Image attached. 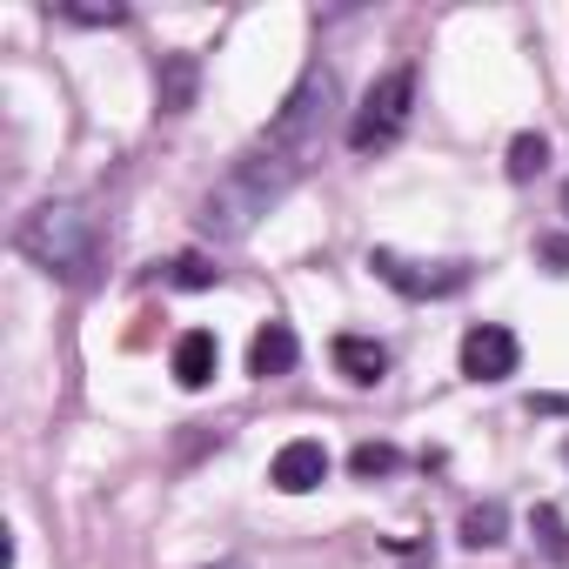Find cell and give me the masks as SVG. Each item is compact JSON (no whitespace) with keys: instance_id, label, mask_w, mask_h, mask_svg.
<instances>
[{"instance_id":"19","label":"cell","mask_w":569,"mask_h":569,"mask_svg":"<svg viewBox=\"0 0 569 569\" xmlns=\"http://www.w3.org/2000/svg\"><path fill=\"white\" fill-rule=\"evenodd\" d=\"M562 462H569V442H562Z\"/></svg>"},{"instance_id":"6","label":"cell","mask_w":569,"mask_h":569,"mask_svg":"<svg viewBox=\"0 0 569 569\" xmlns=\"http://www.w3.org/2000/svg\"><path fill=\"white\" fill-rule=\"evenodd\" d=\"M268 482H274L281 496H309V489H322V482H329V449H322L316 436L281 442L274 462H268Z\"/></svg>"},{"instance_id":"12","label":"cell","mask_w":569,"mask_h":569,"mask_svg":"<svg viewBox=\"0 0 569 569\" xmlns=\"http://www.w3.org/2000/svg\"><path fill=\"white\" fill-rule=\"evenodd\" d=\"M402 469V449L396 442H356L349 449V476L356 482H376V476H396Z\"/></svg>"},{"instance_id":"15","label":"cell","mask_w":569,"mask_h":569,"mask_svg":"<svg viewBox=\"0 0 569 569\" xmlns=\"http://www.w3.org/2000/svg\"><path fill=\"white\" fill-rule=\"evenodd\" d=\"M168 281H174V289H214L221 268H214L208 254H174V261H168Z\"/></svg>"},{"instance_id":"8","label":"cell","mask_w":569,"mask_h":569,"mask_svg":"<svg viewBox=\"0 0 569 569\" xmlns=\"http://www.w3.org/2000/svg\"><path fill=\"white\" fill-rule=\"evenodd\" d=\"M168 369H174L181 389H208V382L221 376V342H214L208 329H188V336L174 342V362H168Z\"/></svg>"},{"instance_id":"16","label":"cell","mask_w":569,"mask_h":569,"mask_svg":"<svg viewBox=\"0 0 569 569\" xmlns=\"http://www.w3.org/2000/svg\"><path fill=\"white\" fill-rule=\"evenodd\" d=\"M61 21H81V28H114V21H128V8H54Z\"/></svg>"},{"instance_id":"13","label":"cell","mask_w":569,"mask_h":569,"mask_svg":"<svg viewBox=\"0 0 569 569\" xmlns=\"http://www.w3.org/2000/svg\"><path fill=\"white\" fill-rule=\"evenodd\" d=\"M502 168H509V181H536V174L549 168V141H542V134H516Z\"/></svg>"},{"instance_id":"5","label":"cell","mask_w":569,"mask_h":569,"mask_svg":"<svg viewBox=\"0 0 569 569\" xmlns=\"http://www.w3.org/2000/svg\"><path fill=\"white\" fill-rule=\"evenodd\" d=\"M516 362H522V342H516L502 322H476V329L462 336V376H469V382H509Z\"/></svg>"},{"instance_id":"14","label":"cell","mask_w":569,"mask_h":569,"mask_svg":"<svg viewBox=\"0 0 569 569\" xmlns=\"http://www.w3.org/2000/svg\"><path fill=\"white\" fill-rule=\"evenodd\" d=\"M529 536L542 542V556H549V562H569V522H562V509H549V502H542V509L529 516Z\"/></svg>"},{"instance_id":"11","label":"cell","mask_w":569,"mask_h":569,"mask_svg":"<svg viewBox=\"0 0 569 569\" xmlns=\"http://www.w3.org/2000/svg\"><path fill=\"white\" fill-rule=\"evenodd\" d=\"M456 536H462V549H496V542L509 536V509H502L496 496H489V502H469Z\"/></svg>"},{"instance_id":"9","label":"cell","mask_w":569,"mask_h":569,"mask_svg":"<svg viewBox=\"0 0 569 569\" xmlns=\"http://www.w3.org/2000/svg\"><path fill=\"white\" fill-rule=\"evenodd\" d=\"M194 88H201V61L194 54H161V74H154L161 114H188L194 108Z\"/></svg>"},{"instance_id":"7","label":"cell","mask_w":569,"mask_h":569,"mask_svg":"<svg viewBox=\"0 0 569 569\" xmlns=\"http://www.w3.org/2000/svg\"><path fill=\"white\" fill-rule=\"evenodd\" d=\"M296 362H302V342H296L289 322H261V329H254V342H248V376L274 382V376H289Z\"/></svg>"},{"instance_id":"10","label":"cell","mask_w":569,"mask_h":569,"mask_svg":"<svg viewBox=\"0 0 569 569\" xmlns=\"http://www.w3.org/2000/svg\"><path fill=\"white\" fill-rule=\"evenodd\" d=\"M336 369L349 376V382H362V389H376L382 376H389V349L376 342V336H336Z\"/></svg>"},{"instance_id":"4","label":"cell","mask_w":569,"mask_h":569,"mask_svg":"<svg viewBox=\"0 0 569 569\" xmlns=\"http://www.w3.org/2000/svg\"><path fill=\"white\" fill-rule=\"evenodd\" d=\"M369 268L402 302H449V296H462L476 281L469 261H416V254H396V248H369Z\"/></svg>"},{"instance_id":"18","label":"cell","mask_w":569,"mask_h":569,"mask_svg":"<svg viewBox=\"0 0 569 569\" xmlns=\"http://www.w3.org/2000/svg\"><path fill=\"white\" fill-rule=\"evenodd\" d=\"M562 214H569V181H562Z\"/></svg>"},{"instance_id":"3","label":"cell","mask_w":569,"mask_h":569,"mask_svg":"<svg viewBox=\"0 0 569 569\" xmlns=\"http://www.w3.org/2000/svg\"><path fill=\"white\" fill-rule=\"evenodd\" d=\"M409 108H416V68H389V74H376L369 94H362V108L349 114V148H356V154H382V148H396L402 128H409Z\"/></svg>"},{"instance_id":"2","label":"cell","mask_w":569,"mask_h":569,"mask_svg":"<svg viewBox=\"0 0 569 569\" xmlns=\"http://www.w3.org/2000/svg\"><path fill=\"white\" fill-rule=\"evenodd\" d=\"M14 248L34 268H48L54 281H68V289H88L101 274V221L81 201H41L34 214H21Z\"/></svg>"},{"instance_id":"20","label":"cell","mask_w":569,"mask_h":569,"mask_svg":"<svg viewBox=\"0 0 569 569\" xmlns=\"http://www.w3.org/2000/svg\"><path fill=\"white\" fill-rule=\"evenodd\" d=\"M221 569H241V562H221Z\"/></svg>"},{"instance_id":"17","label":"cell","mask_w":569,"mask_h":569,"mask_svg":"<svg viewBox=\"0 0 569 569\" xmlns=\"http://www.w3.org/2000/svg\"><path fill=\"white\" fill-rule=\"evenodd\" d=\"M536 254L549 261V274H569V234H542V241H536Z\"/></svg>"},{"instance_id":"1","label":"cell","mask_w":569,"mask_h":569,"mask_svg":"<svg viewBox=\"0 0 569 569\" xmlns=\"http://www.w3.org/2000/svg\"><path fill=\"white\" fill-rule=\"evenodd\" d=\"M336 94H342V88H336V68H329V61H309L302 81L289 88V101L274 108V121H268V128L228 161V174L201 194L194 221H201L208 241H241L261 214H274L281 201L309 181V168H316L322 148H329Z\"/></svg>"}]
</instances>
